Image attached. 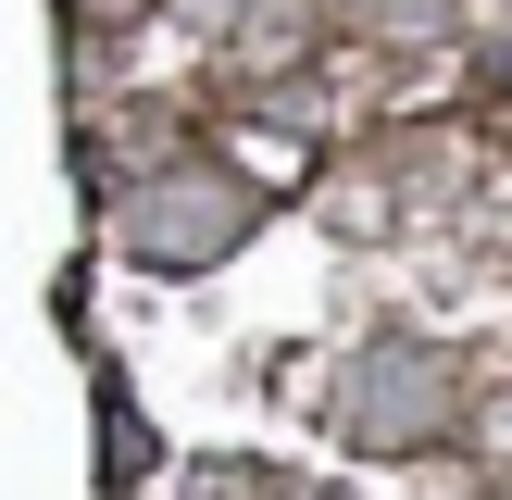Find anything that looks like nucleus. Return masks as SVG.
<instances>
[{"instance_id": "f257e3e1", "label": "nucleus", "mask_w": 512, "mask_h": 500, "mask_svg": "<svg viewBox=\"0 0 512 500\" xmlns=\"http://www.w3.org/2000/svg\"><path fill=\"white\" fill-rule=\"evenodd\" d=\"M250 225H263V188H250L225 150H175V163H150L138 188H125L113 238L138 275H213L250 250Z\"/></svg>"}, {"instance_id": "f03ea898", "label": "nucleus", "mask_w": 512, "mask_h": 500, "mask_svg": "<svg viewBox=\"0 0 512 500\" xmlns=\"http://www.w3.org/2000/svg\"><path fill=\"white\" fill-rule=\"evenodd\" d=\"M325 425H338V450H363V463H413V450H438L450 425H463V363H450L438 338H363L338 375H325Z\"/></svg>"}, {"instance_id": "7ed1b4c3", "label": "nucleus", "mask_w": 512, "mask_h": 500, "mask_svg": "<svg viewBox=\"0 0 512 500\" xmlns=\"http://www.w3.org/2000/svg\"><path fill=\"white\" fill-rule=\"evenodd\" d=\"M150 463H163V450H150V425L125 413V388L100 375V488H113V500H138V488H150Z\"/></svg>"}, {"instance_id": "20e7f679", "label": "nucleus", "mask_w": 512, "mask_h": 500, "mask_svg": "<svg viewBox=\"0 0 512 500\" xmlns=\"http://www.w3.org/2000/svg\"><path fill=\"white\" fill-rule=\"evenodd\" d=\"M338 13H350V25H388V38H413V25H438L450 0H338Z\"/></svg>"}, {"instance_id": "39448f33", "label": "nucleus", "mask_w": 512, "mask_h": 500, "mask_svg": "<svg viewBox=\"0 0 512 500\" xmlns=\"http://www.w3.org/2000/svg\"><path fill=\"white\" fill-rule=\"evenodd\" d=\"M263 500H350L338 475H263Z\"/></svg>"}]
</instances>
